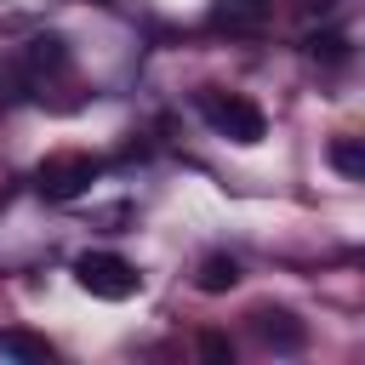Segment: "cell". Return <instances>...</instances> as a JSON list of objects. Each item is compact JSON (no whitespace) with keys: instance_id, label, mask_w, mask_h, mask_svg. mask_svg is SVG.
I'll list each match as a JSON object with an SVG mask.
<instances>
[{"instance_id":"1","label":"cell","mask_w":365,"mask_h":365,"mask_svg":"<svg viewBox=\"0 0 365 365\" xmlns=\"http://www.w3.org/2000/svg\"><path fill=\"white\" fill-rule=\"evenodd\" d=\"M200 114H205V125H211L217 137H228V143H240V148H257V143L268 137V114H262L245 91L205 86V91H200Z\"/></svg>"},{"instance_id":"2","label":"cell","mask_w":365,"mask_h":365,"mask_svg":"<svg viewBox=\"0 0 365 365\" xmlns=\"http://www.w3.org/2000/svg\"><path fill=\"white\" fill-rule=\"evenodd\" d=\"M74 279H80V291H91L97 302H125V297L143 291L137 262H125L120 251H86V257L74 262Z\"/></svg>"},{"instance_id":"3","label":"cell","mask_w":365,"mask_h":365,"mask_svg":"<svg viewBox=\"0 0 365 365\" xmlns=\"http://www.w3.org/2000/svg\"><path fill=\"white\" fill-rule=\"evenodd\" d=\"M97 154H86V148H57V154H46L40 165H34V188H40V200H74V194H86L91 182H97Z\"/></svg>"},{"instance_id":"4","label":"cell","mask_w":365,"mask_h":365,"mask_svg":"<svg viewBox=\"0 0 365 365\" xmlns=\"http://www.w3.org/2000/svg\"><path fill=\"white\" fill-rule=\"evenodd\" d=\"M251 331H257V342L274 348V354H297V348L308 342V331H302V319H297L291 308H257V314H251Z\"/></svg>"},{"instance_id":"5","label":"cell","mask_w":365,"mask_h":365,"mask_svg":"<svg viewBox=\"0 0 365 365\" xmlns=\"http://www.w3.org/2000/svg\"><path fill=\"white\" fill-rule=\"evenodd\" d=\"M268 17H274V0H211L217 34H262Z\"/></svg>"},{"instance_id":"6","label":"cell","mask_w":365,"mask_h":365,"mask_svg":"<svg viewBox=\"0 0 365 365\" xmlns=\"http://www.w3.org/2000/svg\"><path fill=\"white\" fill-rule=\"evenodd\" d=\"M63 68H68V46H63L57 34H40V40H29V46H23V74L51 80V74H63Z\"/></svg>"},{"instance_id":"7","label":"cell","mask_w":365,"mask_h":365,"mask_svg":"<svg viewBox=\"0 0 365 365\" xmlns=\"http://www.w3.org/2000/svg\"><path fill=\"white\" fill-rule=\"evenodd\" d=\"M194 285H200L205 297H222V291H234V285H240V262H234L228 251H211V257L200 262V274H194Z\"/></svg>"},{"instance_id":"8","label":"cell","mask_w":365,"mask_h":365,"mask_svg":"<svg viewBox=\"0 0 365 365\" xmlns=\"http://www.w3.org/2000/svg\"><path fill=\"white\" fill-rule=\"evenodd\" d=\"M302 46H308V57H314V63H325V68H342V63H348V34H336V29L308 34Z\"/></svg>"},{"instance_id":"9","label":"cell","mask_w":365,"mask_h":365,"mask_svg":"<svg viewBox=\"0 0 365 365\" xmlns=\"http://www.w3.org/2000/svg\"><path fill=\"white\" fill-rule=\"evenodd\" d=\"M331 165H336L348 182H359V177H365V148H359V137H336V143H331Z\"/></svg>"},{"instance_id":"10","label":"cell","mask_w":365,"mask_h":365,"mask_svg":"<svg viewBox=\"0 0 365 365\" xmlns=\"http://www.w3.org/2000/svg\"><path fill=\"white\" fill-rule=\"evenodd\" d=\"M0 354H17V359H51L57 348L46 336H29V331H0Z\"/></svg>"},{"instance_id":"11","label":"cell","mask_w":365,"mask_h":365,"mask_svg":"<svg viewBox=\"0 0 365 365\" xmlns=\"http://www.w3.org/2000/svg\"><path fill=\"white\" fill-rule=\"evenodd\" d=\"M200 354H205V359H234V342H228L222 331H200Z\"/></svg>"}]
</instances>
